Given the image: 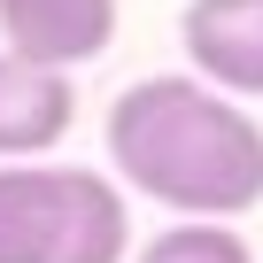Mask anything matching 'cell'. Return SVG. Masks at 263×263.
I'll return each instance as SVG.
<instances>
[{
	"mask_svg": "<svg viewBox=\"0 0 263 263\" xmlns=\"http://www.w3.org/2000/svg\"><path fill=\"white\" fill-rule=\"evenodd\" d=\"M132 209L93 163H0V263H124Z\"/></svg>",
	"mask_w": 263,
	"mask_h": 263,
	"instance_id": "2",
	"label": "cell"
},
{
	"mask_svg": "<svg viewBox=\"0 0 263 263\" xmlns=\"http://www.w3.org/2000/svg\"><path fill=\"white\" fill-rule=\"evenodd\" d=\"M186 70L232 101H263V0H194L178 16Z\"/></svg>",
	"mask_w": 263,
	"mask_h": 263,
	"instance_id": "3",
	"label": "cell"
},
{
	"mask_svg": "<svg viewBox=\"0 0 263 263\" xmlns=\"http://www.w3.org/2000/svg\"><path fill=\"white\" fill-rule=\"evenodd\" d=\"M132 263H255V248L240 240V224H209V217H178L163 224Z\"/></svg>",
	"mask_w": 263,
	"mask_h": 263,
	"instance_id": "6",
	"label": "cell"
},
{
	"mask_svg": "<svg viewBox=\"0 0 263 263\" xmlns=\"http://www.w3.org/2000/svg\"><path fill=\"white\" fill-rule=\"evenodd\" d=\"M108 178L171 217L232 224L263 201V124L248 101L201 85L194 70L132 78L108 101Z\"/></svg>",
	"mask_w": 263,
	"mask_h": 263,
	"instance_id": "1",
	"label": "cell"
},
{
	"mask_svg": "<svg viewBox=\"0 0 263 263\" xmlns=\"http://www.w3.org/2000/svg\"><path fill=\"white\" fill-rule=\"evenodd\" d=\"M78 124V85L70 70H47V62H24L0 47V163H39L70 140Z\"/></svg>",
	"mask_w": 263,
	"mask_h": 263,
	"instance_id": "4",
	"label": "cell"
},
{
	"mask_svg": "<svg viewBox=\"0 0 263 263\" xmlns=\"http://www.w3.org/2000/svg\"><path fill=\"white\" fill-rule=\"evenodd\" d=\"M108 39H116V0H0V47L24 62L78 70L108 54Z\"/></svg>",
	"mask_w": 263,
	"mask_h": 263,
	"instance_id": "5",
	"label": "cell"
}]
</instances>
